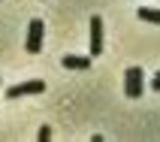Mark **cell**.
<instances>
[{
    "instance_id": "7",
    "label": "cell",
    "mask_w": 160,
    "mask_h": 142,
    "mask_svg": "<svg viewBox=\"0 0 160 142\" xmlns=\"http://www.w3.org/2000/svg\"><path fill=\"white\" fill-rule=\"evenodd\" d=\"M36 139H39V142H48V139H52V127H39V133H36Z\"/></svg>"
},
{
    "instance_id": "1",
    "label": "cell",
    "mask_w": 160,
    "mask_h": 142,
    "mask_svg": "<svg viewBox=\"0 0 160 142\" xmlns=\"http://www.w3.org/2000/svg\"><path fill=\"white\" fill-rule=\"evenodd\" d=\"M142 76H145L142 67H127V73H124V94L130 100L142 97V91H145V79H142Z\"/></svg>"
},
{
    "instance_id": "5",
    "label": "cell",
    "mask_w": 160,
    "mask_h": 142,
    "mask_svg": "<svg viewBox=\"0 0 160 142\" xmlns=\"http://www.w3.org/2000/svg\"><path fill=\"white\" fill-rule=\"evenodd\" d=\"M63 70H88L91 58H82V54H63Z\"/></svg>"
},
{
    "instance_id": "2",
    "label": "cell",
    "mask_w": 160,
    "mask_h": 142,
    "mask_svg": "<svg viewBox=\"0 0 160 142\" xmlns=\"http://www.w3.org/2000/svg\"><path fill=\"white\" fill-rule=\"evenodd\" d=\"M45 82L42 79H30V82H18L12 88H6V100H18V97H33V94H42Z\"/></svg>"
},
{
    "instance_id": "4",
    "label": "cell",
    "mask_w": 160,
    "mask_h": 142,
    "mask_svg": "<svg viewBox=\"0 0 160 142\" xmlns=\"http://www.w3.org/2000/svg\"><path fill=\"white\" fill-rule=\"evenodd\" d=\"M103 54V18L91 15V58Z\"/></svg>"
},
{
    "instance_id": "8",
    "label": "cell",
    "mask_w": 160,
    "mask_h": 142,
    "mask_svg": "<svg viewBox=\"0 0 160 142\" xmlns=\"http://www.w3.org/2000/svg\"><path fill=\"white\" fill-rule=\"evenodd\" d=\"M151 88H154V91H160V70H157V76L151 79Z\"/></svg>"
},
{
    "instance_id": "3",
    "label": "cell",
    "mask_w": 160,
    "mask_h": 142,
    "mask_svg": "<svg viewBox=\"0 0 160 142\" xmlns=\"http://www.w3.org/2000/svg\"><path fill=\"white\" fill-rule=\"evenodd\" d=\"M42 36H45V24H42V18H33L30 21V27H27V54H39V48H42Z\"/></svg>"
},
{
    "instance_id": "6",
    "label": "cell",
    "mask_w": 160,
    "mask_h": 142,
    "mask_svg": "<svg viewBox=\"0 0 160 142\" xmlns=\"http://www.w3.org/2000/svg\"><path fill=\"white\" fill-rule=\"evenodd\" d=\"M139 18H142V21H151V24H160V9L142 6V9H139Z\"/></svg>"
}]
</instances>
